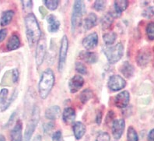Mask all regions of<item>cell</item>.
<instances>
[{"instance_id":"d590c367","label":"cell","mask_w":154,"mask_h":141,"mask_svg":"<svg viewBox=\"0 0 154 141\" xmlns=\"http://www.w3.org/2000/svg\"><path fill=\"white\" fill-rule=\"evenodd\" d=\"M22 5L23 8L25 11H29L32 9L33 6V2L32 1H22Z\"/></svg>"},{"instance_id":"4316f807","label":"cell","mask_w":154,"mask_h":141,"mask_svg":"<svg viewBox=\"0 0 154 141\" xmlns=\"http://www.w3.org/2000/svg\"><path fill=\"white\" fill-rule=\"evenodd\" d=\"M93 97V91L90 89H86L79 95V99L82 103L85 104Z\"/></svg>"},{"instance_id":"bcb514c9","label":"cell","mask_w":154,"mask_h":141,"mask_svg":"<svg viewBox=\"0 0 154 141\" xmlns=\"http://www.w3.org/2000/svg\"><path fill=\"white\" fill-rule=\"evenodd\" d=\"M0 141H6V139L4 137V136L1 135V134H0Z\"/></svg>"},{"instance_id":"9c48e42d","label":"cell","mask_w":154,"mask_h":141,"mask_svg":"<svg viewBox=\"0 0 154 141\" xmlns=\"http://www.w3.org/2000/svg\"><path fill=\"white\" fill-rule=\"evenodd\" d=\"M125 122L123 119H115L112 123V134L115 139H119L122 137L123 131H124Z\"/></svg>"},{"instance_id":"7c38bea8","label":"cell","mask_w":154,"mask_h":141,"mask_svg":"<svg viewBox=\"0 0 154 141\" xmlns=\"http://www.w3.org/2000/svg\"><path fill=\"white\" fill-rule=\"evenodd\" d=\"M98 44V36L97 33H92L89 34L83 41V47L87 50H90L97 47Z\"/></svg>"},{"instance_id":"30bf717a","label":"cell","mask_w":154,"mask_h":141,"mask_svg":"<svg viewBox=\"0 0 154 141\" xmlns=\"http://www.w3.org/2000/svg\"><path fill=\"white\" fill-rule=\"evenodd\" d=\"M83 83H84V80L82 76L75 75L72 77L69 82V88L70 92L75 93L79 91L81 87L83 86Z\"/></svg>"},{"instance_id":"4dcf8cb0","label":"cell","mask_w":154,"mask_h":141,"mask_svg":"<svg viewBox=\"0 0 154 141\" xmlns=\"http://www.w3.org/2000/svg\"><path fill=\"white\" fill-rule=\"evenodd\" d=\"M146 34L149 39L154 40V23H149L146 27Z\"/></svg>"},{"instance_id":"484cf974","label":"cell","mask_w":154,"mask_h":141,"mask_svg":"<svg viewBox=\"0 0 154 141\" xmlns=\"http://www.w3.org/2000/svg\"><path fill=\"white\" fill-rule=\"evenodd\" d=\"M117 38V34L115 32L106 33L103 35V40L107 45H111L115 43Z\"/></svg>"},{"instance_id":"44dd1931","label":"cell","mask_w":154,"mask_h":141,"mask_svg":"<svg viewBox=\"0 0 154 141\" xmlns=\"http://www.w3.org/2000/svg\"><path fill=\"white\" fill-rule=\"evenodd\" d=\"M20 45V41L19 37L17 34H13L10 37V39L8 40L6 48L9 51H13L18 49Z\"/></svg>"},{"instance_id":"1f68e13d","label":"cell","mask_w":154,"mask_h":141,"mask_svg":"<svg viewBox=\"0 0 154 141\" xmlns=\"http://www.w3.org/2000/svg\"><path fill=\"white\" fill-rule=\"evenodd\" d=\"M106 2L103 0H97L94 3V8L97 11H103L105 9Z\"/></svg>"},{"instance_id":"74e56055","label":"cell","mask_w":154,"mask_h":141,"mask_svg":"<svg viewBox=\"0 0 154 141\" xmlns=\"http://www.w3.org/2000/svg\"><path fill=\"white\" fill-rule=\"evenodd\" d=\"M12 77H13V83H17L19 79V71L17 69H13L12 70Z\"/></svg>"},{"instance_id":"4fadbf2b","label":"cell","mask_w":154,"mask_h":141,"mask_svg":"<svg viewBox=\"0 0 154 141\" xmlns=\"http://www.w3.org/2000/svg\"><path fill=\"white\" fill-rule=\"evenodd\" d=\"M22 122L18 120L10 133L11 141H22Z\"/></svg>"},{"instance_id":"7a4b0ae2","label":"cell","mask_w":154,"mask_h":141,"mask_svg":"<svg viewBox=\"0 0 154 141\" xmlns=\"http://www.w3.org/2000/svg\"><path fill=\"white\" fill-rule=\"evenodd\" d=\"M55 84V74L51 69H47L42 73L39 83L38 90L41 98L45 99L51 92L53 86Z\"/></svg>"},{"instance_id":"b9f144b4","label":"cell","mask_w":154,"mask_h":141,"mask_svg":"<svg viewBox=\"0 0 154 141\" xmlns=\"http://www.w3.org/2000/svg\"><path fill=\"white\" fill-rule=\"evenodd\" d=\"M148 139L149 141H154V129L149 133Z\"/></svg>"},{"instance_id":"836d02e7","label":"cell","mask_w":154,"mask_h":141,"mask_svg":"<svg viewBox=\"0 0 154 141\" xmlns=\"http://www.w3.org/2000/svg\"><path fill=\"white\" fill-rule=\"evenodd\" d=\"M17 90H15L14 92H13V94H12V96L10 97V98L7 101V102H6V104L4 105V107L2 108H1V111H6V109L10 107V104L12 103V102L14 101V99H16V98H17Z\"/></svg>"},{"instance_id":"8d00e7d4","label":"cell","mask_w":154,"mask_h":141,"mask_svg":"<svg viewBox=\"0 0 154 141\" xmlns=\"http://www.w3.org/2000/svg\"><path fill=\"white\" fill-rule=\"evenodd\" d=\"M144 16L147 18L154 17V6H149L147 8L144 13Z\"/></svg>"},{"instance_id":"603a6c76","label":"cell","mask_w":154,"mask_h":141,"mask_svg":"<svg viewBox=\"0 0 154 141\" xmlns=\"http://www.w3.org/2000/svg\"><path fill=\"white\" fill-rule=\"evenodd\" d=\"M14 16V12L13 10H7L2 13L0 20V25L2 27L7 26L10 24Z\"/></svg>"},{"instance_id":"e575fe53","label":"cell","mask_w":154,"mask_h":141,"mask_svg":"<svg viewBox=\"0 0 154 141\" xmlns=\"http://www.w3.org/2000/svg\"><path fill=\"white\" fill-rule=\"evenodd\" d=\"M96 141H110V136L107 133L101 132L97 136Z\"/></svg>"},{"instance_id":"f35d334b","label":"cell","mask_w":154,"mask_h":141,"mask_svg":"<svg viewBox=\"0 0 154 141\" xmlns=\"http://www.w3.org/2000/svg\"><path fill=\"white\" fill-rule=\"evenodd\" d=\"M53 141H62V133L60 131L55 132L52 136Z\"/></svg>"},{"instance_id":"f1b7e54d","label":"cell","mask_w":154,"mask_h":141,"mask_svg":"<svg viewBox=\"0 0 154 141\" xmlns=\"http://www.w3.org/2000/svg\"><path fill=\"white\" fill-rule=\"evenodd\" d=\"M127 139L128 141H139L138 134L136 133L133 127L130 126L128 130V133H127Z\"/></svg>"},{"instance_id":"5b68a950","label":"cell","mask_w":154,"mask_h":141,"mask_svg":"<svg viewBox=\"0 0 154 141\" xmlns=\"http://www.w3.org/2000/svg\"><path fill=\"white\" fill-rule=\"evenodd\" d=\"M39 108L35 106V107L34 108V109H33L31 119H30V122H28L27 126H26L23 141H30V138L32 136L33 133H34V131L35 130L37 124L38 123V121H39Z\"/></svg>"},{"instance_id":"ac0fdd59","label":"cell","mask_w":154,"mask_h":141,"mask_svg":"<svg viewBox=\"0 0 154 141\" xmlns=\"http://www.w3.org/2000/svg\"><path fill=\"white\" fill-rule=\"evenodd\" d=\"M48 24V30L50 32H56L60 27V22L54 15H49L47 18Z\"/></svg>"},{"instance_id":"277c9868","label":"cell","mask_w":154,"mask_h":141,"mask_svg":"<svg viewBox=\"0 0 154 141\" xmlns=\"http://www.w3.org/2000/svg\"><path fill=\"white\" fill-rule=\"evenodd\" d=\"M85 11L84 2L83 1H75L73 5V10H72V14L71 24H72V31L75 32L82 23V17Z\"/></svg>"},{"instance_id":"60d3db41","label":"cell","mask_w":154,"mask_h":141,"mask_svg":"<svg viewBox=\"0 0 154 141\" xmlns=\"http://www.w3.org/2000/svg\"><path fill=\"white\" fill-rule=\"evenodd\" d=\"M53 128H54V123L53 122H48V123H47V124H45L44 126V130H45V131L46 133L51 131Z\"/></svg>"},{"instance_id":"7402d4cb","label":"cell","mask_w":154,"mask_h":141,"mask_svg":"<svg viewBox=\"0 0 154 141\" xmlns=\"http://www.w3.org/2000/svg\"><path fill=\"white\" fill-rule=\"evenodd\" d=\"M114 18H115V15H114V13H111V12L103 16L101 20V26L103 30H107L111 27L113 21H114Z\"/></svg>"},{"instance_id":"3957f363","label":"cell","mask_w":154,"mask_h":141,"mask_svg":"<svg viewBox=\"0 0 154 141\" xmlns=\"http://www.w3.org/2000/svg\"><path fill=\"white\" fill-rule=\"evenodd\" d=\"M103 51L108 62L111 64H115L119 62L123 56L124 47L122 43H118L114 46L103 48Z\"/></svg>"},{"instance_id":"f6af8a7d","label":"cell","mask_w":154,"mask_h":141,"mask_svg":"<svg viewBox=\"0 0 154 141\" xmlns=\"http://www.w3.org/2000/svg\"><path fill=\"white\" fill-rule=\"evenodd\" d=\"M33 141H42V136L40 135L36 136L34 138V139H33Z\"/></svg>"},{"instance_id":"e0dca14e","label":"cell","mask_w":154,"mask_h":141,"mask_svg":"<svg viewBox=\"0 0 154 141\" xmlns=\"http://www.w3.org/2000/svg\"><path fill=\"white\" fill-rule=\"evenodd\" d=\"M61 113L60 108L57 105H53L49 107L45 111V117L50 120H55L59 116Z\"/></svg>"},{"instance_id":"8fae6325","label":"cell","mask_w":154,"mask_h":141,"mask_svg":"<svg viewBox=\"0 0 154 141\" xmlns=\"http://www.w3.org/2000/svg\"><path fill=\"white\" fill-rule=\"evenodd\" d=\"M129 99L130 95L128 91L124 90V91L119 93V94H117L115 98V105L119 108H124L129 103Z\"/></svg>"},{"instance_id":"6da1fadb","label":"cell","mask_w":154,"mask_h":141,"mask_svg":"<svg viewBox=\"0 0 154 141\" xmlns=\"http://www.w3.org/2000/svg\"><path fill=\"white\" fill-rule=\"evenodd\" d=\"M25 27L27 41L31 47L38 43L42 38V31L40 29L39 24L33 13H29L25 17Z\"/></svg>"},{"instance_id":"52a82bcc","label":"cell","mask_w":154,"mask_h":141,"mask_svg":"<svg viewBox=\"0 0 154 141\" xmlns=\"http://www.w3.org/2000/svg\"><path fill=\"white\" fill-rule=\"evenodd\" d=\"M126 82L120 75H113L108 80L107 87L112 91H119L125 87Z\"/></svg>"},{"instance_id":"ab89813d","label":"cell","mask_w":154,"mask_h":141,"mask_svg":"<svg viewBox=\"0 0 154 141\" xmlns=\"http://www.w3.org/2000/svg\"><path fill=\"white\" fill-rule=\"evenodd\" d=\"M7 35V30L6 29H1L0 30V42H2Z\"/></svg>"},{"instance_id":"ffe728a7","label":"cell","mask_w":154,"mask_h":141,"mask_svg":"<svg viewBox=\"0 0 154 141\" xmlns=\"http://www.w3.org/2000/svg\"><path fill=\"white\" fill-rule=\"evenodd\" d=\"M80 58L82 60L84 61L85 62L93 64V63H96L98 60V56L96 53L90 52H83L80 54Z\"/></svg>"},{"instance_id":"d6986e66","label":"cell","mask_w":154,"mask_h":141,"mask_svg":"<svg viewBox=\"0 0 154 141\" xmlns=\"http://www.w3.org/2000/svg\"><path fill=\"white\" fill-rule=\"evenodd\" d=\"M73 133L77 139H81L86 133V126L81 122H76L73 125Z\"/></svg>"},{"instance_id":"ee69618b","label":"cell","mask_w":154,"mask_h":141,"mask_svg":"<svg viewBox=\"0 0 154 141\" xmlns=\"http://www.w3.org/2000/svg\"><path fill=\"white\" fill-rule=\"evenodd\" d=\"M101 113H99L97 116V122L98 124L100 123V122H101Z\"/></svg>"},{"instance_id":"83f0119b","label":"cell","mask_w":154,"mask_h":141,"mask_svg":"<svg viewBox=\"0 0 154 141\" xmlns=\"http://www.w3.org/2000/svg\"><path fill=\"white\" fill-rule=\"evenodd\" d=\"M8 93L9 91L6 88H3L0 90V108H2L7 102Z\"/></svg>"},{"instance_id":"cb8c5ba5","label":"cell","mask_w":154,"mask_h":141,"mask_svg":"<svg viewBox=\"0 0 154 141\" xmlns=\"http://www.w3.org/2000/svg\"><path fill=\"white\" fill-rule=\"evenodd\" d=\"M121 72L126 78H130L134 74L133 66L130 64L128 62H125L121 66Z\"/></svg>"},{"instance_id":"7bdbcfd3","label":"cell","mask_w":154,"mask_h":141,"mask_svg":"<svg viewBox=\"0 0 154 141\" xmlns=\"http://www.w3.org/2000/svg\"><path fill=\"white\" fill-rule=\"evenodd\" d=\"M40 11H41V13H42V15L43 17H45V16L47 15V11H46V10H45V8L42 7V6L40 7Z\"/></svg>"},{"instance_id":"f546056e","label":"cell","mask_w":154,"mask_h":141,"mask_svg":"<svg viewBox=\"0 0 154 141\" xmlns=\"http://www.w3.org/2000/svg\"><path fill=\"white\" fill-rule=\"evenodd\" d=\"M44 4L48 10H55L58 8L59 1H58V0H45Z\"/></svg>"},{"instance_id":"5bb4252c","label":"cell","mask_w":154,"mask_h":141,"mask_svg":"<svg viewBox=\"0 0 154 141\" xmlns=\"http://www.w3.org/2000/svg\"><path fill=\"white\" fill-rule=\"evenodd\" d=\"M75 119V112L72 108H67L62 113V121L66 124H70L73 122Z\"/></svg>"},{"instance_id":"d6a6232c","label":"cell","mask_w":154,"mask_h":141,"mask_svg":"<svg viewBox=\"0 0 154 141\" xmlns=\"http://www.w3.org/2000/svg\"><path fill=\"white\" fill-rule=\"evenodd\" d=\"M75 70L76 71L79 73V74H87V67L85 66V65L83 64V62H78L75 63Z\"/></svg>"},{"instance_id":"d4e9b609","label":"cell","mask_w":154,"mask_h":141,"mask_svg":"<svg viewBox=\"0 0 154 141\" xmlns=\"http://www.w3.org/2000/svg\"><path fill=\"white\" fill-rule=\"evenodd\" d=\"M150 58V55L148 52L142 51L139 53L137 56V62L139 66H144L147 64Z\"/></svg>"},{"instance_id":"ba28073f","label":"cell","mask_w":154,"mask_h":141,"mask_svg":"<svg viewBox=\"0 0 154 141\" xmlns=\"http://www.w3.org/2000/svg\"><path fill=\"white\" fill-rule=\"evenodd\" d=\"M45 54H46V40L45 37H42L39 42H38L37 49H36L35 59L37 66H39L43 63Z\"/></svg>"},{"instance_id":"2e32d148","label":"cell","mask_w":154,"mask_h":141,"mask_svg":"<svg viewBox=\"0 0 154 141\" xmlns=\"http://www.w3.org/2000/svg\"><path fill=\"white\" fill-rule=\"evenodd\" d=\"M97 23V15L94 13H89L88 16L84 20L83 26H84V28L86 30H89L90 29H92L94 27L96 26Z\"/></svg>"},{"instance_id":"8992f818","label":"cell","mask_w":154,"mask_h":141,"mask_svg":"<svg viewBox=\"0 0 154 141\" xmlns=\"http://www.w3.org/2000/svg\"><path fill=\"white\" fill-rule=\"evenodd\" d=\"M68 49H69V41H68L67 36L64 35L61 41L59 57H58V70L60 72H62V70L64 69L65 64H66Z\"/></svg>"},{"instance_id":"9a60e30c","label":"cell","mask_w":154,"mask_h":141,"mask_svg":"<svg viewBox=\"0 0 154 141\" xmlns=\"http://www.w3.org/2000/svg\"><path fill=\"white\" fill-rule=\"evenodd\" d=\"M115 6V17H119L122 13L127 9L128 6V2L127 0H117L114 2Z\"/></svg>"}]
</instances>
